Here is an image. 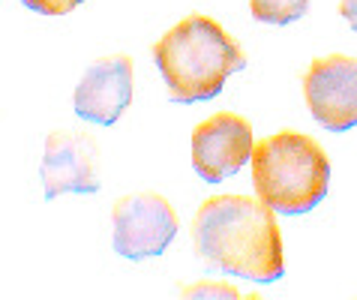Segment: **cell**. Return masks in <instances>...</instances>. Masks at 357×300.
<instances>
[{"label": "cell", "mask_w": 357, "mask_h": 300, "mask_svg": "<svg viewBox=\"0 0 357 300\" xmlns=\"http://www.w3.org/2000/svg\"><path fill=\"white\" fill-rule=\"evenodd\" d=\"M198 258L222 273L276 283L285 273V246L273 210L261 198L216 195L198 207L192 223Z\"/></svg>", "instance_id": "6da1fadb"}, {"label": "cell", "mask_w": 357, "mask_h": 300, "mask_svg": "<svg viewBox=\"0 0 357 300\" xmlns=\"http://www.w3.org/2000/svg\"><path fill=\"white\" fill-rule=\"evenodd\" d=\"M153 60L174 103H207L220 96L228 75L241 73V45L207 15H190L153 45Z\"/></svg>", "instance_id": "7a4b0ae2"}, {"label": "cell", "mask_w": 357, "mask_h": 300, "mask_svg": "<svg viewBox=\"0 0 357 300\" xmlns=\"http://www.w3.org/2000/svg\"><path fill=\"white\" fill-rule=\"evenodd\" d=\"M255 195L282 216H301L324 202L331 189V159L303 133H276L252 147Z\"/></svg>", "instance_id": "3957f363"}, {"label": "cell", "mask_w": 357, "mask_h": 300, "mask_svg": "<svg viewBox=\"0 0 357 300\" xmlns=\"http://www.w3.org/2000/svg\"><path fill=\"white\" fill-rule=\"evenodd\" d=\"M174 207L156 193H135L114 204L112 213V246L126 262L162 255L177 237Z\"/></svg>", "instance_id": "277c9868"}, {"label": "cell", "mask_w": 357, "mask_h": 300, "mask_svg": "<svg viewBox=\"0 0 357 300\" xmlns=\"http://www.w3.org/2000/svg\"><path fill=\"white\" fill-rule=\"evenodd\" d=\"M303 96L315 123L327 133H349L357 126V57L327 54L303 73Z\"/></svg>", "instance_id": "5b68a950"}, {"label": "cell", "mask_w": 357, "mask_h": 300, "mask_svg": "<svg viewBox=\"0 0 357 300\" xmlns=\"http://www.w3.org/2000/svg\"><path fill=\"white\" fill-rule=\"evenodd\" d=\"M45 198L57 195H93L102 186L99 174V147L84 133H52L45 138L43 163H39Z\"/></svg>", "instance_id": "8992f818"}, {"label": "cell", "mask_w": 357, "mask_h": 300, "mask_svg": "<svg viewBox=\"0 0 357 300\" xmlns=\"http://www.w3.org/2000/svg\"><path fill=\"white\" fill-rule=\"evenodd\" d=\"M252 126L241 114L220 112L192 129V168L207 183H222L252 159Z\"/></svg>", "instance_id": "52a82bcc"}, {"label": "cell", "mask_w": 357, "mask_h": 300, "mask_svg": "<svg viewBox=\"0 0 357 300\" xmlns=\"http://www.w3.org/2000/svg\"><path fill=\"white\" fill-rule=\"evenodd\" d=\"M132 103V60L126 54L102 57L75 87V114L87 123L112 126Z\"/></svg>", "instance_id": "ba28073f"}, {"label": "cell", "mask_w": 357, "mask_h": 300, "mask_svg": "<svg viewBox=\"0 0 357 300\" xmlns=\"http://www.w3.org/2000/svg\"><path fill=\"white\" fill-rule=\"evenodd\" d=\"M250 13L261 24H294L310 13V0H250Z\"/></svg>", "instance_id": "9c48e42d"}, {"label": "cell", "mask_w": 357, "mask_h": 300, "mask_svg": "<svg viewBox=\"0 0 357 300\" xmlns=\"http://www.w3.org/2000/svg\"><path fill=\"white\" fill-rule=\"evenodd\" d=\"M22 3L43 15H69L75 6H82L84 0H22Z\"/></svg>", "instance_id": "30bf717a"}, {"label": "cell", "mask_w": 357, "mask_h": 300, "mask_svg": "<svg viewBox=\"0 0 357 300\" xmlns=\"http://www.w3.org/2000/svg\"><path fill=\"white\" fill-rule=\"evenodd\" d=\"M183 294L186 297H241L228 285H195V288H186Z\"/></svg>", "instance_id": "8fae6325"}, {"label": "cell", "mask_w": 357, "mask_h": 300, "mask_svg": "<svg viewBox=\"0 0 357 300\" xmlns=\"http://www.w3.org/2000/svg\"><path fill=\"white\" fill-rule=\"evenodd\" d=\"M340 15L349 22L351 30H357V0H340Z\"/></svg>", "instance_id": "7c38bea8"}]
</instances>
